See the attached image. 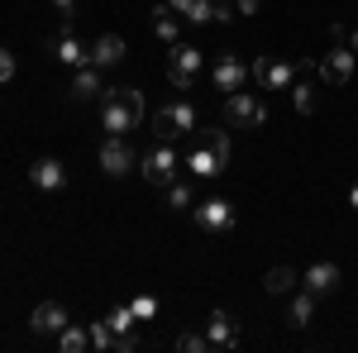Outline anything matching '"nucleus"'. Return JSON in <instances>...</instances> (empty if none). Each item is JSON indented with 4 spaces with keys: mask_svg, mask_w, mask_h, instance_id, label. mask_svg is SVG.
Here are the masks:
<instances>
[{
    "mask_svg": "<svg viewBox=\"0 0 358 353\" xmlns=\"http://www.w3.org/2000/svg\"><path fill=\"white\" fill-rule=\"evenodd\" d=\"M244 62L234 53H220L215 57V67H210V82H215V91H224V96H234V91H244Z\"/></svg>",
    "mask_w": 358,
    "mask_h": 353,
    "instance_id": "nucleus-13",
    "label": "nucleus"
},
{
    "mask_svg": "<svg viewBox=\"0 0 358 353\" xmlns=\"http://www.w3.org/2000/svg\"><path fill=\"white\" fill-rule=\"evenodd\" d=\"M177 349H182V353H206V349H210V339L196 334V329H187V334H177Z\"/></svg>",
    "mask_w": 358,
    "mask_h": 353,
    "instance_id": "nucleus-27",
    "label": "nucleus"
},
{
    "mask_svg": "<svg viewBox=\"0 0 358 353\" xmlns=\"http://www.w3.org/2000/svg\"><path fill=\"white\" fill-rule=\"evenodd\" d=\"M258 5H263V0H234V15L248 20V15H258Z\"/></svg>",
    "mask_w": 358,
    "mask_h": 353,
    "instance_id": "nucleus-32",
    "label": "nucleus"
},
{
    "mask_svg": "<svg viewBox=\"0 0 358 353\" xmlns=\"http://www.w3.org/2000/svg\"><path fill=\"white\" fill-rule=\"evenodd\" d=\"M143 124V91L138 86H106L101 91V129L115 138H129Z\"/></svg>",
    "mask_w": 358,
    "mask_h": 353,
    "instance_id": "nucleus-1",
    "label": "nucleus"
},
{
    "mask_svg": "<svg viewBox=\"0 0 358 353\" xmlns=\"http://www.w3.org/2000/svg\"><path fill=\"white\" fill-rule=\"evenodd\" d=\"M129 305H134L138 320H153V315H158V296H134Z\"/></svg>",
    "mask_w": 358,
    "mask_h": 353,
    "instance_id": "nucleus-28",
    "label": "nucleus"
},
{
    "mask_svg": "<svg viewBox=\"0 0 358 353\" xmlns=\"http://www.w3.org/2000/svg\"><path fill=\"white\" fill-rule=\"evenodd\" d=\"M101 91H106V82H101V67H96V62H86V67H77V72H72L67 96H72L77 106H86V101H101Z\"/></svg>",
    "mask_w": 358,
    "mask_h": 353,
    "instance_id": "nucleus-14",
    "label": "nucleus"
},
{
    "mask_svg": "<svg viewBox=\"0 0 358 353\" xmlns=\"http://www.w3.org/2000/svg\"><path fill=\"white\" fill-rule=\"evenodd\" d=\"M192 215H196V224H201L206 234H229V229H234V206H229V201H220V196L196 201Z\"/></svg>",
    "mask_w": 358,
    "mask_h": 353,
    "instance_id": "nucleus-9",
    "label": "nucleus"
},
{
    "mask_svg": "<svg viewBox=\"0 0 358 353\" xmlns=\"http://www.w3.org/2000/svg\"><path fill=\"white\" fill-rule=\"evenodd\" d=\"M349 48H354V57H358V29H354V34H349Z\"/></svg>",
    "mask_w": 358,
    "mask_h": 353,
    "instance_id": "nucleus-35",
    "label": "nucleus"
},
{
    "mask_svg": "<svg viewBox=\"0 0 358 353\" xmlns=\"http://www.w3.org/2000/svg\"><path fill=\"white\" fill-rule=\"evenodd\" d=\"M124 53H129V48H124V38H120V34H101V38L91 43V62H96V67H120Z\"/></svg>",
    "mask_w": 358,
    "mask_h": 353,
    "instance_id": "nucleus-19",
    "label": "nucleus"
},
{
    "mask_svg": "<svg viewBox=\"0 0 358 353\" xmlns=\"http://www.w3.org/2000/svg\"><path fill=\"white\" fill-rule=\"evenodd\" d=\"M167 10H172V15H187V10H192V0H167Z\"/></svg>",
    "mask_w": 358,
    "mask_h": 353,
    "instance_id": "nucleus-33",
    "label": "nucleus"
},
{
    "mask_svg": "<svg viewBox=\"0 0 358 353\" xmlns=\"http://www.w3.org/2000/svg\"><path fill=\"white\" fill-rule=\"evenodd\" d=\"M229 167V134L224 129H196L192 134V153H187V172L196 182H210Z\"/></svg>",
    "mask_w": 358,
    "mask_h": 353,
    "instance_id": "nucleus-2",
    "label": "nucleus"
},
{
    "mask_svg": "<svg viewBox=\"0 0 358 353\" xmlns=\"http://www.w3.org/2000/svg\"><path fill=\"white\" fill-rule=\"evenodd\" d=\"M206 339H210V349H239V339H244V329H239V320L229 315V310H210V320H206Z\"/></svg>",
    "mask_w": 358,
    "mask_h": 353,
    "instance_id": "nucleus-11",
    "label": "nucleus"
},
{
    "mask_svg": "<svg viewBox=\"0 0 358 353\" xmlns=\"http://www.w3.org/2000/svg\"><path fill=\"white\" fill-rule=\"evenodd\" d=\"M10 77H15V53L0 48V82H10Z\"/></svg>",
    "mask_w": 358,
    "mask_h": 353,
    "instance_id": "nucleus-30",
    "label": "nucleus"
},
{
    "mask_svg": "<svg viewBox=\"0 0 358 353\" xmlns=\"http://www.w3.org/2000/svg\"><path fill=\"white\" fill-rule=\"evenodd\" d=\"M339 268L334 263H315V268H306V277H301V287L306 291H315V296H330V291H339Z\"/></svg>",
    "mask_w": 358,
    "mask_h": 353,
    "instance_id": "nucleus-17",
    "label": "nucleus"
},
{
    "mask_svg": "<svg viewBox=\"0 0 358 353\" xmlns=\"http://www.w3.org/2000/svg\"><path fill=\"white\" fill-rule=\"evenodd\" d=\"M106 320H110V329H115V334H129L138 315H134V305H115V310L106 315Z\"/></svg>",
    "mask_w": 358,
    "mask_h": 353,
    "instance_id": "nucleus-25",
    "label": "nucleus"
},
{
    "mask_svg": "<svg viewBox=\"0 0 358 353\" xmlns=\"http://www.w3.org/2000/svg\"><path fill=\"white\" fill-rule=\"evenodd\" d=\"M29 182L38 191H62L67 187V167L57 163V158H38V163L29 167Z\"/></svg>",
    "mask_w": 358,
    "mask_h": 353,
    "instance_id": "nucleus-16",
    "label": "nucleus"
},
{
    "mask_svg": "<svg viewBox=\"0 0 358 353\" xmlns=\"http://www.w3.org/2000/svg\"><path fill=\"white\" fill-rule=\"evenodd\" d=\"M101 167H106V177H129V167H138V153L129 148V138H115L106 134V143H101Z\"/></svg>",
    "mask_w": 358,
    "mask_h": 353,
    "instance_id": "nucleus-10",
    "label": "nucleus"
},
{
    "mask_svg": "<svg viewBox=\"0 0 358 353\" xmlns=\"http://www.w3.org/2000/svg\"><path fill=\"white\" fill-rule=\"evenodd\" d=\"M134 349H138L134 329H129V334H115V349H110V353H134Z\"/></svg>",
    "mask_w": 358,
    "mask_h": 353,
    "instance_id": "nucleus-29",
    "label": "nucleus"
},
{
    "mask_svg": "<svg viewBox=\"0 0 358 353\" xmlns=\"http://www.w3.org/2000/svg\"><path fill=\"white\" fill-rule=\"evenodd\" d=\"M153 34H158L163 43H177V38H182V24L172 20V10H167V5H158V10H153Z\"/></svg>",
    "mask_w": 358,
    "mask_h": 353,
    "instance_id": "nucleus-23",
    "label": "nucleus"
},
{
    "mask_svg": "<svg viewBox=\"0 0 358 353\" xmlns=\"http://www.w3.org/2000/svg\"><path fill=\"white\" fill-rule=\"evenodd\" d=\"M91 349H115V329H110V320H91Z\"/></svg>",
    "mask_w": 358,
    "mask_h": 353,
    "instance_id": "nucleus-26",
    "label": "nucleus"
},
{
    "mask_svg": "<svg viewBox=\"0 0 358 353\" xmlns=\"http://www.w3.org/2000/svg\"><path fill=\"white\" fill-rule=\"evenodd\" d=\"M349 206H354V210H358V182H354V187H349Z\"/></svg>",
    "mask_w": 358,
    "mask_h": 353,
    "instance_id": "nucleus-34",
    "label": "nucleus"
},
{
    "mask_svg": "<svg viewBox=\"0 0 358 353\" xmlns=\"http://www.w3.org/2000/svg\"><path fill=\"white\" fill-rule=\"evenodd\" d=\"M57 349H62V353H86V349H91V329L67 325L62 334H57Z\"/></svg>",
    "mask_w": 358,
    "mask_h": 353,
    "instance_id": "nucleus-24",
    "label": "nucleus"
},
{
    "mask_svg": "<svg viewBox=\"0 0 358 353\" xmlns=\"http://www.w3.org/2000/svg\"><path fill=\"white\" fill-rule=\"evenodd\" d=\"M306 72H315V62H287V57H273V53L253 62V77L268 86V91H292V82L306 77Z\"/></svg>",
    "mask_w": 358,
    "mask_h": 353,
    "instance_id": "nucleus-4",
    "label": "nucleus"
},
{
    "mask_svg": "<svg viewBox=\"0 0 358 353\" xmlns=\"http://www.w3.org/2000/svg\"><path fill=\"white\" fill-rule=\"evenodd\" d=\"M206 67V57H201V48H192V43H167V82H172V91H192L196 72Z\"/></svg>",
    "mask_w": 358,
    "mask_h": 353,
    "instance_id": "nucleus-5",
    "label": "nucleus"
},
{
    "mask_svg": "<svg viewBox=\"0 0 358 353\" xmlns=\"http://www.w3.org/2000/svg\"><path fill=\"white\" fill-rule=\"evenodd\" d=\"M292 101H296L301 115H315V110H320V86L315 82H292Z\"/></svg>",
    "mask_w": 358,
    "mask_h": 353,
    "instance_id": "nucleus-22",
    "label": "nucleus"
},
{
    "mask_svg": "<svg viewBox=\"0 0 358 353\" xmlns=\"http://www.w3.org/2000/svg\"><path fill=\"white\" fill-rule=\"evenodd\" d=\"M53 10L62 20H77V0H53Z\"/></svg>",
    "mask_w": 358,
    "mask_h": 353,
    "instance_id": "nucleus-31",
    "label": "nucleus"
},
{
    "mask_svg": "<svg viewBox=\"0 0 358 353\" xmlns=\"http://www.w3.org/2000/svg\"><path fill=\"white\" fill-rule=\"evenodd\" d=\"M201 129V110L187 101V96H172L158 115H153V138L158 143H172V138H192Z\"/></svg>",
    "mask_w": 358,
    "mask_h": 353,
    "instance_id": "nucleus-3",
    "label": "nucleus"
},
{
    "mask_svg": "<svg viewBox=\"0 0 358 353\" xmlns=\"http://www.w3.org/2000/svg\"><path fill=\"white\" fill-rule=\"evenodd\" d=\"M296 287H301V277L292 268H268V277H263V291L268 296H292Z\"/></svg>",
    "mask_w": 358,
    "mask_h": 353,
    "instance_id": "nucleus-20",
    "label": "nucleus"
},
{
    "mask_svg": "<svg viewBox=\"0 0 358 353\" xmlns=\"http://www.w3.org/2000/svg\"><path fill=\"white\" fill-rule=\"evenodd\" d=\"M48 48H53V57H57V62H62V67H72V72L91 62V48H86L82 38L72 34V20H62V29H57L53 38H48Z\"/></svg>",
    "mask_w": 358,
    "mask_h": 353,
    "instance_id": "nucleus-8",
    "label": "nucleus"
},
{
    "mask_svg": "<svg viewBox=\"0 0 358 353\" xmlns=\"http://www.w3.org/2000/svg\"><path fill=\"white\" fill-rule=\"evenodd\" d=\"M224 120H229V129H258L268 120V106L253 91H234V96H224Z\"/></svg>",
    "mask_w": 358,
    "mask_h": 353,
    "instance_id": "nucleus-6",
    "label": "nucleus"
},
{
    "mask_svg": "<svg viewBox=\"0 0 358 353\" xmlns=\"http://www.w3.org/2000/svg\"><path fill=\"white\" fill-rule=\"evenodd\" d=\"M138 172H143L153 187H167V182H177V148H172V143H153V148L138 158Z\"/></svg>",
    "mask_w": 358,
    "mask_h": 353,
    "instance_id": "nucleus-7",
    "label": "nucleus"
},
{
    "mask_svg": "<svg viewBox=\"0 0 358 353\" xmlns=\"http://www.w3.org/2000/svg\"><path fill=\"white\" fill-rule=\"evenodd\" d=\"M315 305H320V296H315V291H292V296H287V325H292V329H306L310 320H315Z\"/></svg>",
    "mask_w": 358,
    "mask_h": 353,
    "instance_id": "nucleus-18",
    "label": "nucleus"
},
{
    "mask_svg": "<svg viewBox=\"0 0 358 353\" xmlns=\"http://www.w3.org/2000/svg\"><path fill=\"white\" fill-rule=\"evenodd\" d=\"M29 325L38 329V334H53V339H57V334L72 325V320H67V305H57V301H43V305H34Z\"/></svg>",
    "mask_w": 358,
    "mask_h": 353,
    "instance_id": "nucleus-15",
    "label": "nucleus"
},
{
    "mask_svg": "<svg viewBox=\"0 0 358 353\" xmlns=\"http://www.w3.org/2000/svg\"><path fill=\"white\" fill-rule=\"evenodd\" d=\"M349 77H354V48L334 43L330 53L320 57V82H325V86H344Z\"/></svg>",
    "mask_w": 358,
    "mask_h": 353,
    "instance_id": "nucleus-12",
    "label": "nucleus"
},
{
    "mask_svg": "<svg viewBox=\"0 0 358 353\" xmlns=\"http://www.w3.org/2000/svg\"><path fill=\"white\" fill-rule=\"evenodd\" d=\"M163 206L167 210H192L196 206V187L192 182H167L163 187Z\"/></svg>",
    "mask_w": 358,
    "mask_h": 353,
    "instance_id": "nucleus-21",
    "label": "nucleus"
}]
</instances>
